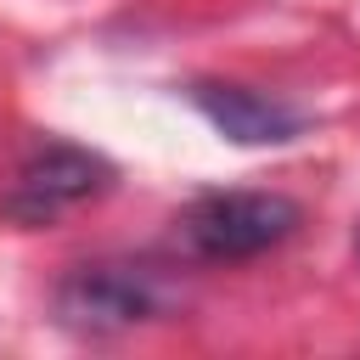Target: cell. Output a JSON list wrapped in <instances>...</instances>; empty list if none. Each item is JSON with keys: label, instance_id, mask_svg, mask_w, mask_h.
Masks as SVG:
<instances>
[{"label": "cell", "instance_id": "obj_4", "mask_svg": "<svg viewBox=\"0 0 360 360\" xmlns=\"http://www.w3.org/2000/svg\"><path fill=\"white\" fill-rule=\"evenodd\" d=\"M191 101L202 107V118H208L214 129H225V135L242 141V146H276V141H292V135L304 129V118H298L287 101L259 96V90H248V84H197Z\"/></svg>", "mask_w": 360, "mask_h": 360}, {"label": "cell", "instance_id": "obj_2", "mask_svg": "<svg viewBox=\"0 0 360 360\" xmlns=\"http://www.w3.org/2000/svg\"><path fill=\"white\" fill-rule=\"evenodd\" d=\"M56 309L79 332H118L163 309V287L141 264H79L56 287Z\"/></svg>", "mask_w": 360, "mask_h": 360}, {"label": "cell", "instance_id": "obj_1", "mask_svg": "<svg viewBox=\"0 0 360 360\" xmlns=\"http://www.w3.org/2000/svg\"><path fill=\"white\" fill-rule=\"evenodd\" d=\"M304 208L281 191H214L186 208V242L202 259H253L298 231Z\"/></svg>", "mask_w": 360, "mask_h": 360}, {"label": "cell", "instance_id": "obj_3", "mask_svg": "<svg viewBox=\"0 0 360 360\" xmlns=\"http://www.w3.org/2000/svg\"><path fill=\"white\" fill-rule=\"evenodd\" d=\"M107 180H112V169H107L96 152L51 141V146H39V152L22 163L17 191H11V202H6V208H11V214H22V219H51L56 208H68V202H84V197L107 191Z\"/></svg>", "mask_w": 360, "mask_h": 360}]
</instances>
